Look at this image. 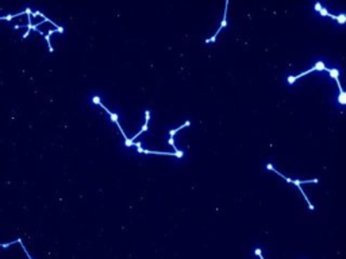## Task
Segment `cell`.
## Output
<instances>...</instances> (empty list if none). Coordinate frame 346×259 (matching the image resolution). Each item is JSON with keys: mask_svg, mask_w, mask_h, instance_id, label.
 <instances>
[{"mask_svg": "<svg viewBox=\"0 0 346 259\" xmlns=\"http://www.w3.org/2000/svg\"><path fill=\"white\" fill-rule=\"evenodd\" d=\"M311 72H314V69H312V68H311V69H308V70H306V72H303V73L297 74V76H291V77H288V83H290V84L295 83V81H296L297 78H300V77H303V76H306V74L311 73Z\"/></svg>", "mask_w": 346, "mask_h": 259, "instance_id": "1", "label": "cell"}, {"mask_svg": "<svg viewBox=\"0 0 346 259\" xmlns=\"http://www.w3.org/2000/svg\"><path fill=\"white\" fill-rule=\"evenodd\" d=\"M314 70H327V68L325 66V63L322 62V61H319V62H316L315 65L312 66Z\"/></svg>", "mask_w": 346, "mask_h": 259, "instance_id": "2", "label": "cell"}, {"mask_svg": "<svg viewBox=\"0 0 346 259\" xmlns=\"http://www.w3.org/2000/svg\"><path fill=\"white\" fill-rule=\"evenodd\" d=\"M326 72H329V73L331 74V77H333V78H334L335 81H337V80H340V78H338V73H340V72H338V69H329V68H327Z\"/></svg>", "mask_w": 346, "mask_h": 259, "instance_id": "3", "label": "cell"}, {"mask_svg": "<svg viewBox=\"0 0 346 259\" xmlns=\"http://www.w3.org/2000/svg\"><path fill=\"white\" fill-rule=\"evenodd\" d=\"M189 124H191V123H189V122H188V120H187L185 123H184L183 126H180L179 128H176V130H172V131H170V132H169V134H170V136H172V138H173V135H174V134H176L177 131H179V130H183L184 127H188V126H189Z\"/></svg>", "mask_w": 346, "mask_h": 259, "instance_id": "4", "label": "cell"}, {"mask_svg": "<svg viewBox=\"0 0 346 259\" xmlns=\"http://www.w3.org/2000/svg\"><path fill=\"white\" fill-rule=\"evenodd\" d=\"M19 242V238H18L16 240H12V242H8V243H0V247H3V248H8V247H11L12 244H15V243Z\"/></svg>", "mask_w": 346, "mask_h": 259, "instance_id": "5", "label": "cell"}, {"mask_svg": "<svg viewBox=\"0 0 346 259\" xmlns=\"http://www.w3.org/2000/svg\"><path fill=\"white\" fill-rule=\"evenodd\" d=\"M18 243H19V244H20V247H22V250H23V251H24V254H26V255H27V259H33V256L30 255V253L27 251V248H26V247H24V244H23V243H22V239H20V238H19V242H18Z\"/></svg>", "mask_w": 346, "mask_h": 259, "instance_id": "6", "label": "cell"}, {"mask_svg": "<svg viewBox=\"0 0 346 259\" xmlns=\"http://www.w3.org/2000/svg\"><path fill=\"white\" fill-rule=\"evenodd\" d=\"M93 103L99 104V103H100V97H97V96H95V97H93Z\"/></svg>", "mask_w": 346, "mask_h": 259, "instance_id": "7", "label": "cell"}, {"mask_svg": "<svg viewBox=\"0 0 346 259\" xmlns=\"http://www.w3.org/2000/svg\"><path fill=\"white\" fill-rule=\"evenodd\" d=\"M256 254L260 256V259H264V258H262V255H261V250H258V248H257V250H256Z\"/></svg>", "mask_w": 346, "mask_h": 259, "instance_id": "8", "label": "cell"}]
</instances>
